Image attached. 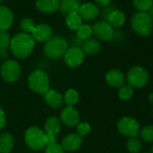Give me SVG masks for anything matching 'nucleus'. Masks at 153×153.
Listing matches in <instances>:
<instances>
[{
  "mask_svg": "<svg viewBox=\"0 0 153 153\" xmlns=\"http://www.w3.org/2000/svg\"><path fill=\"white\" fill-rule=\"evenodd\" d=\"M10 50L17 59L27 58L35 47V41L31 34L20 33L11 39Z\"/></svg>",
  "mask_w": 153,
  "mask_h": 153,
  "instance_id": "nucleus-1",
  "label": "nucleus"
},
{
  "mask_svg": "<svg viewBox=\"0 0 153 153\" xmlns=\"http://www.w3.org/2000/svg\"><path fill=\"white\" fill-rule=\"evenodd\" d=\"M68 49V44L65 38L61 36H54L45 42L43 52L46 57L51 59H57L63 57Z\"/></svg>",
  "mask_w": 153,
  "mask_h": 153,
  "instance_id": "nucleus-2",
  "label": "nucleus"
},
{
  "mask_svg": "<svg viewBox=\"0 0 153 153\" xmlns=\"http://www.w3.org/2000/svg\"><path fill=\"white\" fill-rule=\"evenodd\" d=\"M132 30L140 36H149L153 30V20L148 13L138 12L135 14L131 21Z\"/></svg>",
  "mask_w": 153,
  "mask_h": 153,
  "instance_id": "nucleus-3",
  "label": "nucleus"
},
{
  "mask_svg": "<svg viewBox=\"0 0 153 153\" xmlns=\"http://www.w3.org/2000/svg\"><path fill=\"white\" fill-rule=\"evenodd\" d=\"M28 85L33 92L44 95L50 89L49 76L42 69L34 70L29 76Z\"/></svg>",
  "mask_w": 153,
  "mask_h": 153,
  "instance_id": "nucleus-4",
  "label": "nucleus"
},
{
  "mask_svg": "<svg viewBox=\"0 0 153 153\" xmlns=\"http://www.w3.org/2000/svg\"><path fill=\"white\" fill-rule=\"evenodd\" d=\"M149 79V72L141 66H134L131 68L126 75L127 83L132 88H141L145 87Z\"/></svg>",
  "mask_w": 153,
  "mask_h": 153,
  "instance_id": "nucleus-5",
  "label": "nucleus"
},
{
  "mask_svg": "<svg viewBox=\"0 0 153 153\" xmlns=\"http://www.w3.org/2000/svg\"><path fill=\"white\" fill-rule=\"evenodd\" d=\"M26 145L33 150H41L47 146L45 132L38 127L33 126L26 130L25 134Z\"/></svg>",
  "mask_w": 153,
  "mask_h": 153,
  "instance_id": "nucleus-6",
  "label": "nucleus"
},
{
  "mask_svg": "<svg viewBox=\"0 0 153 153\" xmlns=\"http://www.w3.org/2000/svg\"><path fill=\"white\" fill-rule=\"evenodd\" d=\"M0 74L5 81L8 83L16 82L21 75V67L17 61L14 59H7L1 65Z\"/></svg>",
  "mask_w": 153,
  "mask_h": 153,
  "instance_id": "nucleus-7",
  "label": "nucleus"
},
{
  "mask_svg": "<svg viewBox=\"0 0 153 153\" xmlns=\"http://www.w3.org/2000/svg\"><path fill=\"white\" fill-rule=\"evenodd\" d=\"M117 129L121 134L125 137H136L140 131V123L136 119L131 116H124L117 123Z\"/></svg>",
  "mask_w": 153,
  "mask_h": 153,
  "instance_id": "nucleus-8",
  "label": "nucleus"
},
{
  "mask_svg": "<svg viewBox=\"0 0 153 153\" xmlns=\"http://www.w3.org/2000/svg\"><path fill=\"white\" fill-rule=\"evenodd\" d=\"M63 59L68 67L76 68L83 63L85 59V54L81 48L73 46L67 50L63 55Z\"/></svg>",
  "mask_w": 153,
  "mask_h": 153,
  "instance_id": "nucleus-9",
  "label": "nucleus"
},
{
  "mask_svg": "<svg viewBox=\"0 0 153 153\" xmlns=\"http://www.w3.org/2000/svg\"><path fill=\"white\" fill-rule=\"evenodd\" d=\"M92 30H93V33L96 35L97 40L109 42L114 39V27L111 26L105 21H100V22L96 23Z\"/></svg>",
  "mask_w": 153,
  "mask_h": 153,
  "instance_id": "nucleus-10",
  "label": "nucleus"
},
{
  "mask_svg": "<svg viewBox=\"0 0 153 153\" xmlns=\"http://www.w3.org/2000/svg\"><path fill=\"white\" fill-rule=\"evenodd\" d=\"M59 121L67 127H75L80 123V115L74 106H67L60 112Z\"/></svg>",
  "mask_w": 153,
  "mask_h": 153,
  "instance_id": "nucleus-11",
  "label": "nucleus"
},
{
  "mask_svg": "<svg viewBox=\"0 0 153 153\" xmlns=\"http://www.w3.org/2000/svg\"><path fill=\"white\" fill-rule=\"evenodd\" d=\"M83 143L82 138L76 133H71L65 136L61 141V147L63 148L64 151L72 152L78 150Z\"/></svg>",
  "mask_w": 153,
  "mask_h": 153,
  "instance_id": "nucleus-12",
  "label": "nucleus"
},
{
  "mask_svg": "<svg viewBox=\"0 0 153 153\" xmlns=\"http://www.w3.org/2000/svg\"><path fill=\"white\" fill-rule=\"evenodd\" d=\"M78 13L80 16V17L82 18V20L92 21L99 16L100 10L97 5L88 2V3H85V4H81Z\"/></svg>",
  "mask_w": 153,
  "mask_h": 153,
  "instance_id": "nucleus-13",
  "label": "nucleus"
},
{
  "mask_svg": "<svg viewBox=\"0 0 153 153\" xmlns=\"http://www.w3.org/2000/svg\"><path fill=\"white\" fill-rule=\"evenodd\" d=\"M32 37L35 42H46L52 37V30L51 26L46 24L37 25L32 33Z\"/></svg>",
  "mask_w": 153,
  "mask_h": 153,
  "instance_id": "nucleus-14",
  "label": "nucleus"
},
{
  "mask_svg": "<svg viewBox=\"0 0 153 153\" xmlns=\"http://www.w3.org/2000/svg\"><path fill=\"white\" fill-rule=\"evenodd\" d=\"M125 78L122 71L118 69H111L105 75L106 84L114 88H120L124 85Z\"/></svg>",
  "mask_w": 153,
  "mask_h": 153,
  "instance_id": "nucleus-15",
  "label": "nucleus"
},
{
  "mask_svg": "<svg viewBox=\"0 0 153 153\" xmlns=\"http://www.w3.org/2000/svg\"><path fill=\"white\" fill-rule=\"evenodd\" d=\"M14 23V15L10 8L0 6V33L7 32Z\"/></svg>",
  "mask_w": 153,
  "mask_h": 153,
  "instance_id": "nucleus-16",
  "label": "nucleus"
},
{
  "mask_svg": "<svg viewBox=\"0 0 153 153\" xmlns=\"http://www.w3.org/2000/svg\"><path fill=\"white\" fill-rule=\"evenodd\" d=\"M35 7L43 14H53L59 9V0H36Z\"/></svg>",
  "mask_w": 153,
  "mask_h": 153,
  "instance_id": "nucleus-17",
  "label": "nucleus"
},
{
  "mask_svg": "<svg viewBox=\"0 0 153 153\" xmlns=\"http://www.w3.org/2000/svg\"><path fill=\"white\" fill-rule=\"evenodd\" d=\"M44 100L46 102V104L54 109L59 108L62 106L64 101H63V97L56 90L54 89H49L44 95Z\"/></svg>",
  "mask_w": 153,
  "mask_h": 153,
  "instance_id": "nucleus-18",
  "label": "nucleus"
},
{
  "mask_svg": "<svg viewBox=\"0 0 153 153\" xmlns=\"http://www.w3.org/2000/svg\"><path fill=\"white\" fill-rule=\"evenodd\" d=\"M81 6L79 0H61L59 2V12L63 15H69L79 12Z\"/></svg>",
  "mask_w": 153,
  "mask_h": 153,
  "instance_id": "nucleus-19",
  "label": "nucleus"
},
{
  "mask_svg": "<svg viewBox=\"0 0 153 153\" xmlns=\"http://www.w3.org/2000/svg\"><path fill=\"white\" fill-rule=\"evenodd\" d=\"M81 47H82L81 49H82L85 55L94 56L100 51L101 43L96 38H89V39L84 41Z\"/></svg>",
  "mask_w": 153,
  "mask_h": 153,
  "instance_id": "nucleus-20",
  "label": "nucleus"
},
{
  "mask_svg": "<svg viewBox=\"0 0 153 153\" xmlns=\"http://www.w3.org/2000/svg\"><path fill=\"white\" fill-rule=\"evenodd\" d=\"M60 121L55 116L49 117L44 123V132L57 137L60 131Z\"/></svg>",
  "mask_w": 153,
  "mask_h": 153,
  "instance_id": "nucleus-21",
  "label": "nucleus"
},
{
  "mask_svg": "<svg viewBox=\"0 0 153 153\" xmlns=\"http://www.w3.org/2000/svg\"><path fill=\"white\" fill-rule=\"evenodd\" d=\"M14 148V138L10 133L4 132L0 135V153H10Z\"/></svg>",
  "mask_w": 153,
  "mask_h": 153,
  "instance_id": "nucleus-22",
  "label": "nucleus"
},
{
  "mask_svg": "<svg viewBox=\"0 0 153 153\" xmlns=\"http://www.w3.org/2000/svg\"><path fill=\"white\" fill-rule=\"evenodd\" d=\"M113 27H121L125 22V16L120 10H114L107 18L106 21Z\"/></svg>",
  "mask_w": 153,
  "mask_h": 153,
  "instance_id": "nucleus-23",
  "label": "nucleus"
},
{
  "mask_svg": "<svg viewBox=\"0 0 153 153\" xmlns=\"http://www.w3.org/2000/svg\"><path fill=\"white\" fill-rule=\"evenodd\" d=\"M66 25L67 26L73 31H76L83 24H82V18L79 15V13H72L67 16L66 17Z\"/></svg>",
  "mask_w": 153,
  "mask_h": 153,
  "instance_id": "nucleus-24",
  "label": "nucleus"
},
{
  "mask_svg": "<svg viewBox=\"0 0 153 153\" xmlns=\"http://www.w3.org/2000/svg\"><path fill=\"white\" fill-rule=\"evenodd\" d=\"M79 100V95L74 89H68L66 91L64 97H63V101L68 106H74L75 105L78 104Z\"/></svg>",
  "mask_w": 153,
  "mask_h": 153,
  "instance_id": "nucleus-25",
  "label": "nucleus"
},
{
  "mask_svg": "<svg viewBox=\"0 0 153 153\" xmlns=\"http://www.w3.org/2000/svg\"><path fill=\"white\" fill-rule=\"evenodd\" d=\"M132 4L139 12L146 13L153 6V0H132Z\"/></svg>",
  "mask_w": 153,
  "mask_h": 153,
  "instance_id": "nucleus-26",
  "label": "nucleus"
},
{
  "mask_svg": "<svg viewBox=\"0 0 153 153\" xmlns=\"http://www.w3.org/2000/svg\"><path fill=\"white\" fill-rule=\"evenodd\" d=\"M93 34L92 27L88 25H82L78 30H76V36L82 41H86L91 37Z\"/></svg>",
  "mask_w": 153,
  "mask_h": 153,
  "instance_id": "nucleus-27",
  "label": "nucleus"
},
{
  "mask_svg": "<svg viewBox=\"0 0 153 153\" xmlns=\"http://www.w3.org/2000/svg\"><path fill=\"white\" fill-rule=\"evenodd\" d=\"M126 148L130 153H138L141 149V141L136 138H130L126 143Z\"/></svg>",
  "mask_w": 153,
  "mask_h": 153,
  "instance_id": "nucleus-28",
  "label": "nucleus"
},
{
  "mask_svg": "<svg viewBox=\"0 0 153 153\" xmlns=\"http://www.w3.org/2000/svg\"><path fill=\"white\" fill-rule=\"evenodd\" d=\"M35 26H36V25H35L34 21L29 17H25V18L22 19V21L20 23V27H21L23 33H28V34H30L33 32Z\"/></svg>",
  "mask_w": 153,
  "mask_h": 153,
  "instance_id": "nucleus-29",
  "label": "nucleus"
},
{
  "mask_svg": "<svg viewBox=\"0 0 153 153\" xmlns=\"http://www.w3.org/2000/svg\"><path fill=\"white\" fill-rule=\"evenodd\" d=\"M118 96H119L120 99H122L123 101L130 100L133 96V88L131 87H130L129 85H123L119 88Z\"/></svg>",
  "mask_w": 153,
  "mask_h": 153,
  "instance_id": "nucleus-30",
  "label": "nucleus"
},
{
  "mask_svg": "<svg viewBox=\"0 0 153 153\" xmlns=\"http://www.w3.org/2000/svg\"><path fill=\"white\" fill-rule=\"evenodd\" d=\"M141 140L145 142H153V125H147L140 131Z\"/></svg>",
  "mask_w": 153,
  "mask_h": 153,
  "instance_id": "nucleus-31",
  "label": "nucleus"
},
{
  "mask_svg": "<svg viewBox=\"0 0 153 153\" xmlns=\"http://www.w3.org/2000/svg\"><path fill=\"white\" fill-rule=\"evenodd\" d=\"M76 127V134L79 135L81 138L87 136L91 131V127H90L89 123L87 122H81Z\"/></svg>",
  "mask_w": 153,
  "mask_h": 153,
  "instance_id": "nucleus-32",
  "label": "nucleus"
},
{
  "mask_svg": "<svg viewBox=\"0 0 153 153\" xmlns=\"http://www.w3.org/2000/svg\"><path fill=\"white\" fill-rule=\"evenodd\" d=\"M45 153H65V151L61 147V145L54 142V143L48 144L45 147Z\"/></svg>",
  "mask_w": 153,
  "mask_h": 153,
  "instance_id": "nucleus-33",
  "label": "nucleus"
},
{
  "mask_svg": "<svg viewBox=\"0 0 153 153\" xmlns=\"http://www.w3.org/2000/svg\"><path fill=\"white\" fill-rule=\"evenodd\" d=\"M11 37L7 33H0V48H8L10 46Z\"/></svg>",
  "mask_w": 153,
  "mask_h": 153,
  "instance_id": "nucleus-34",
  "label": "nucleus"
},
{
  "mask_svg": "<svg viewBox=\"0 0 153 153\" xmlns=\"http://www.w3.org/2000/svg\"><path fill=\"white\" fill-rule=\"evenodd\" d=\"M114 9L113 8V7H105V9L103 10V12H102V16H103V18H104V21H107V18H108V16H110V14L114 11Z\"/></svg>",
  "mask_w": 153,
  "mask_h": 153,
  "instance_id": "nucleus-35",
  "label": "nucleus"
},
{
  "mask_svg": "<svg viewBox=\"0 0 153 153\" xmlns=\"http://www.w3.org/2000/svg\"><path fill=\"white\" fill-rule=\"evenodd\" d=\"M7 123V117L5 114V112L0 108V130L3 129Z\"/></svg>",
  "mask_w": 153,
  "mask_h": 153,
  "instance_id": "nucleus-36",
  "label": "nucleus"
},
{
  "mask_svg": "<svg viewBox=\"0 0 153 153\" xmlns=\"http://www.w3.org/2000/svg\"><path fill=\"white\" fill-rule=\"evenodd\" d=\"M95 2L97 5H98L99 7H107L110 6L112 0H95Z\"/></svg>",
  "mask_w": 153,
  "mask_h": 153,
  "instance_id": "nucleus-37",
  "label": "nucleus"
},
{
  "mask_svg": "<svg viewBox=\"0 0 153 153\" xmlns=\"http://www.w3.org/2000/svg\"><path fill=\"white\" fill-rule=\"evenodd\" d=\"M8 57V48H0V59L7 60Z\"/></svg>",
  "mask_w": 153,
  "mask_h": 153,
  "instance_id": "nucleus-38",
  "label": "nucleus"
},
{
  "mask_svg": "<svg viewBox=\"0 0 153 153\" xmlns=\"http://www.w3.org/2000/svg\"><path fill=\"white\" fill-rule=\"evenodd\" d=\"M148 15L150 16V18L153 20V6L149 8V13H148Z\"/></svg>",
  "mask_w": 153,
  "mask_h": 153,
  "instance_id": "nucleus-39",
  "label": "nucleus"
},
{
  "mask_svg": "<svg viewBox=\"0 0 153 153\" xmlns=\"http://www.w3.org/2000/svg\"><path fill=\"white\" fill-rule=\"evenodd\" d=\"M149 101L150 104L153 105V93L149 94Z\"/></svg>",
  "mask_w": 153,
  "mask_h": 153,
  "instance_id": "nucleus-40",
  "label": "nucleus"
},
{
  "mask_svg": "<svg viewBox=\"0 0 153 153\" xmlns=\"http://www.w3.org/2000/svg\"><path fill=\"white\" fill-rule=\"evenodd\" d=\"M151 153H153V145H152V148H151Z\"/></svg>",
  "mask_w": 153,
  "mask_h": 153,
  "instance_id": "nucleus-41",
  "label": "nucleus"
},
{
  "mask_svg": "<svg viewBox=\"0 0 153 153\" xmlns=\"http://www.w3.org/2000/svg\"><path fill=\"white\" fill-rule=\"evenodd\" d=\"M3 1H4V0H0V3H2Z\"/></svg>",
  "mask_w": 153,
  "mask_h": 153,
  "instance_id": "nucleus-42",
  "label": "nucleus"
},
{
  "mask_svg": "<svg viewBox=\"0 0 153 153\" xmlns=\"http://www.w3.org/2000/svg\"><path fill=\"white\" fill-rule=\"evenodd\" d=\"M143 153H151V152H148V151H146V152H143Z\"/></svg>",
  "mask_w": 153,
  "mask_h": 153,
  "instance_id": "nucleus-43",
  "label": "nucleus"
}]
</instances>
